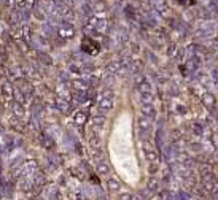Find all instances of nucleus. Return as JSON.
Instances as JSON below:
<instances>
[{"mask_svg":"<svg viewBox=\"0 0 218 200\" xmlns=\"http://www.w3.org/2000/svg\"><path fill=\"white\" fill-rule=\"evenodd\" d=\"M81 48H83V51H86L88 54H97L100 51L99 43L94 41L92 38H84L83 43H81Z\"/></svg>","mask_w":218,"mask_h":200,"instance_id":"nucleus-1","label":"nucleus"}]
</instances>
